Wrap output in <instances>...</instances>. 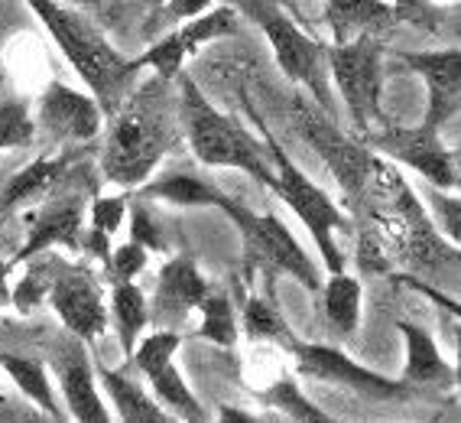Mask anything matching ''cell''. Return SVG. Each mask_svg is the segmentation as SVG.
<instances>
[{"instance_id":"cell-30","label":"cell","mask_w":461,"mask_h":423,"mask_svg":"<svg viewBox=\"0 0 461 423\" xmlns=\"http://www.w3.org/2000/svg\"><path fill=\"white\" fill-rule=\"evenodd\" d=\"M244 329H248V336H254V339H276L289 345V332H286L280 309L273 307V303H267L264 297L248 299V307H244Z\"/></svg>"},{"instance_id":"cell-31","label":"cell","mask_w":461,"mask_h":423,"mask_svg":"<svg viewBox=\"0 0 461 423\" xmlns=\"http://www.w3.org/2000/svg\"><path fill=\"white\" fill-rule=\"evenodd\" d=\"M264 400L267 404H273V407H280V410H286L293 420H325L329 423L331 417L325 414V410H315L309 400L299 394V388L293 382H280V384H273L270 391H264Z\"/></svg>"},{"instance_id":"cell-21","label":"cell","mask_w":461,"mask_h":423,"mask_svg":"<svg viewBox=\"0 0 461 423\" xmlns=\"http://www.w3.org/2000/svg\"><path fill=\"white\" fill-rule=\"evenodd\" d=\"M101 384L107 388L111 400L117 407V417L127 423H166L169 414H166L163 407L157 400L143 394V388L137 382H131L127 374L121 372H111V368H101Z\"/></svg>"},{"instance_id":"cell-27","label":"cell","mask_w":461,"mask_h":423,"mask_svg":"<svg viewBox=\"0 0 461 423\" xmlns=\"http://www.w3.org/2000/svg\"><path fill=\"white\" fill-rule=\"evenodd\" d=\"M198 313H202V329H198V336L214 342V345L230 349L234 339H238V323H234V309H230L228 297H221V293H205L202 303H198Z\"/></svg>"},{"instance_id":"cell-4","label":"cell","mask_w":461,"mask_h":423,"mask_svg":"<svg viewBox=\"0 0 461 423\" xmlns=\"http://www.w3.org/2000/svg\"><path fill=\"white\" fill-rule=\"evenodd\" d=\"M293 121H296V133L309 147L319 153V160L331 170L335 183L341 186V196L348 206H357L361 196L371 186L374 173H377L380 157L374 153L364 141H351L341 127L335 124V117H329L315 101L296 95L293 98Z\"/></svg>"},{"instance_id":"cell-29","label":"cell","mask_w":461,"mask_h":423,"mask_svg":"<svg viewBox=\"0 0 461 423\" xmlns=\"http://www.w3.org/2000/svg\"><path fill=\"white\" fill-rule=\"evenodd\" d=\"M33 133L36 124L23 98H10L0 105V150L26 147L33 141Z\"/></svg>"},{"instance_id":"cell-38","label":"cell","mask_w":461,"mask_h":423,"mask_svg":"<svg viewBox=\"0 0 461 423\" xmlns=\"http://www.w3.org/2000/svg\"><path fill=\"white\" fill-rule=\"evenodd\" d=\"M208 7H212V0H163V4H159V10H163V17L169 20V23H176V20H192Z\"/></svg>"},{"instance_id":"cell-37","label":"cell","mask_w":461,"mask_h":423,"mask_svg":"<svg viewBox=\"0 0 461 423\" xmlns=\"http://www.w3.org/2000/svg\"><path fill=\"white\" fill-rule=\"evenodd\" d=\"M429 202H432V208L438 212V225L445 228V234L458 244V238H461V228H458V199H452L445 189H438V192H432L429 196Z\"/></svg>"},{"instance_id":"cell-32","label":"cell","mask_w":461,"mask_h":423,"mask_svg":"<svg viewBox=\"0 0 461 423\" xmlns=\"http://www.w3.org/2000/svg\"><path fill=\"white\" fill-rule=\"evenodd\" d=\"M107 267L114 280H133L147 267V248L131 241V244H121V248H111V258H107Z\"/></svg>"},{"instance_id":"cell-19","label":"cell","mask_w":461,"mask_h":423,"mask_svg":"<svg viewBox=\"0 0 461 423\" xmlns=\"http://www.w3.org/2000/svg\"><path fill=\"white\" fill-rule=\"evenodd\" d=\"M321 290V309L329 319V329L335 332L338 339H355L357 326H361V283L357 277H348L345 271L329 277Z\"/></svg>"},{"instance_id":"cell-8","label":"cell","mask_w":461,"mask_h":423,"mask_svg":"<svg viewBox=\"0 0 461 423\" xmlns=\"http://www.w3.org/2000/svg\"><path fill=\"white\" fill-rule=\"evenodd\" d=\"M218 208H221L230 222L238 225L250 264L286 271L289 277H296V280L303 283L305 290H312V293L319 290L321 287L319 267L312 264V258L305 254L303 244L293 238V232H289L280 218L270 216V212H264V216H260V212H250L248 206L234 202L230 196H221Z\"/></svg>"},{"instance_id":"cell-17","label":"cell","mask_w":461,"mask_h":423,"mask_svg":"<svg viewBox=\"0 0 461 423\" xmlns=\"http://www.w3.org/2000/svg\"><path fill=\"white\" fill-rule=\"evenodd\" d=\"M325 23L335 42H348L355 36H380L396 20L384 0H325Z\"/></svg>"},{"instance_id":"cell-7","label":"cell","mask_w":461,"mask_h":423,"mask_svg":"<svg viewBox=\"0 0 461 423\" xmlns=\"http://www.w3.org/2000/svg\"><path fill=\"white\" fill-rule=\"evenodd\" d=\"M254 121L260 124V131H264L267 147H270V157H273V163H276V170H273L276 176H273L270 192H276V196H280V199L299 216V222L305 225V232L312 234L315 248L321 251V258H325V264H329L331 274L345 271V254H341L338 244H335L338 228H348L345 216H341L335 202H331L329 196H325V192H321L319 186H315L312 179H309V176H305L303 170L286 157V150L273 141V133L264 127V117L254 115Z\"/></svg>"},{"instance_id":"cell-20","label":"cell","mask_w":461,"mask_h":423,"mask_svg":"<svg viewBox=\"0 0 461 423\" xmlns=\"http://www.w3.org/2000/svg\"><path fill=\"white\" fill-rule=\"evenodd\" d=\"M111 316H114L121 349H124V355L131 358L133 345L140 342L143 329H147V323H149V303L133 280H114V293H111Z\"/></svg>"},{"instance_id":"cell-11","label":"cell","mask_w":461,"mask_h":423,"mask_svg":"<svg viewBox=\"0 0 461 423\" xmlns=\"http://www.w3.org/2000/svg\"><path fill=\"white\" fill-rule=\"evenodd\" d=\"M50 299L56 307L59 319L66 323V329L75 339L95 342L101 339V332L107 329V307L101 297L98 280L88 271L78 267H66L50 280Z\"/></svg>"},{"instance_id":"cell-9","label":"cell","mask_w":461,"mask_h":423,"mask_svg":"<svg viewBox=\"0 0 461 423\" xmlns=\"http://www.w3.org/2000/svg\"><path fill=\"white\" fill-rule=\"evenodd\" d=\"M364 143L374 153H387L400 160L403 166L416 170L422 179L436 186V189L452 192L458 189V166H455L452 150L445 147L438 131H429L426 124L420 127H374L364 133Z\"/></svg>"},{"instance_id":"cell-42","label":"cell","mask_w":461,"mask_h":423,"mask_svg":"<svg viewBox=\"0 0 461 423\" xmlns=\"http://www.w3.org/2000/svg\"><path fill=\"white\" fill-rule=\"evenodd\" d=\"M147 4H149V7H157V10H159V4H163V0H147Z\"/></svg>"},{"instance_id":"cell-13","label":"cell","mask_w":461,"mask_h":423,"mask_svg":"<svg viewBox=\"0 0 461 423\" xmlns=\"http://www.w3.org/2000/svg\"><path fill=\"white\" fill-rule=\"evenodd\" d=\"M400 59L406 62V69L420 75L429 88V108L422 124L429 131H442L445 121L458 117L461 105V52L458 46L436 52H400Z\"/></svg>"},{"instance_id":"cell-24","label":"cell","mask_w":461,"mask_h":423,"mask_svg":"<svg viewBox=\"0 0 461 423\" xmlns=\"http://www.w3.org/2000/svg\"><path fill=\"white\" fill-rule=\"evenodd\" d=\"M0 368L17 382V388L23 391L26 398L33 400L40 410H46L52 420H62V410L56 407L50 374H46V365H42V362L26 358V355H14V352H0Z\"/></svg>"},{"instance_id":"cell-18","label":"cell","mask_w":461,"mask_h":423,"mask_svg":"<svg viewBox=\"0 0 461 423\" xmlns=\"http://www.w3.org/2000/svg\"><path fill=\"white\" fill-rule=\"evenodd\" d=\"M400 336L406 339V372L403 384H452L455 368L445 362V355L438 352L436 339L429 336V329L400 319Z\"/></svg>"},{"instance_id":"cell-6","label":"cell","mask_w":461,"mask_h":423,"mask_svg":"<svg viewBox=\"0 0 461 423\" xmlns=\"http://www.w3.org/2000/svg\"><path fill=\"white\" fill-rule=\"evenodd\" d=\"M240 10L264 30L273 56H276V66L283 69V75H286L289 82L303 85L305 92L312 95L315 105L338 121L335 98H331L329 85L321 82V59H325V50H321L319 42H315L312 36H305L303 30L289 20V14L276 0H244Z\"/></svg>"},{"instance_id":"cell-26","label":"cell","mask_w":461,"mask_h":423,"mask_svg":"<svg viewBox=\"0 0 461 423\" xmlns=\"http://www.w3.org/2000/svg\"><path fill=\"white\" fill-rule=\"evenodd\" d=\"M238 30H240L238 10L230 7V4H224V7H214V10L208 7V10H202L198 17L185 20V26L176 30V33H179L185 52H195L202 42L221 40V36H234Z\"/></svg>"},{"instance_id":"cell-2","label":"cell","mask_w":461,"mask_h":423,"mask_svg":"<svg viewBox=\"0 0 461 423\" xmlns=\"http://www.w3.org/2000/svg\"><path fill=\"white\" fill-rule=\"evenodd\" d=\"M26 7L33 10L40 23L50 30L62 56L72 62V69L82 75L91 88V98L98 101V108L104 117L117 111V105L127 98L133 88V78L140 69L133 66V59L121 56L111 42L101 36V30L82 17L78 10L59 4V0H23Z\"/></svg>"},{"instance_id":"cell-12","label":"cell","mask_w":461,"mask_h":423,"mask_svg":"<svg viewBox=\"0 0 461 423\" xmlns=\"http://www.w3.org/2000/svg\"><path fill=\"white\" fill-rule=\"evenodd\" d=\"M104 111L91 95L68 88L66 82H50L40 98V127L56 143H88L101 133Z\"/></svg>"},{"instance_id":"cell-34","label":"cell","mask_w":461,"mask_h":423,"mask_svg":"<svg viewBox=\"0 0 461 423\" xmlns=\"http://www.w3.org/2000/svg\"><path fill=\"white\" fill-rule=\"evenodd\" d=\"M131 241L143 244L147 251H163V244H166L159 225L153 222V216L143 208V202H133V208H131Z\"/></svg>"},{"instance_id":"cell-36","label":"cell","mask_w":461,"mask_h":423,"mask_svg":"<svg viewBox=\"0 0 461 423\" xmlns=\"http://www.w3.org/2000/svg\"><path fill=\"white\" fill-rule=\"evenodd\" d=\"M393 20L420 26V30H436L438 10L429 0H393Z\"/></svg>"},{"instance_id":"cell-22","label":"cell","mask_w":461,"mask_h":423,"mask_svg":"<svg viewBox=\"0 0 461 423\" xmlns=\"http://www.w3.org/2000/svg\"><path fill=\"white\" fill-rule=\"evenodd\" d=\"M66 170H68V157H42V160H36V163H30L23 173H17L10 179L7 189L0 192V212L17 208L20 202L36 199L42 192H50L52 186L66 176Z\"/></svg>"},{"instance_id":"cell-1","label":"cell","mask_w":461,"mask_h":423,"mask_svg":"<svg viewBox=\"0 0 461 423\" xmlns=\"http://www.w3.org/2000/svg\"><path fill=\"white\" fill-rule=\"evenodd\" d=\"M179 143V108L169 78H147L131 88L111 115V127L101 147V173L114 186H140L159 166V160Z\"/></svg>"},{"instance_id":"cell-35","label":"cell","mask_w":461,"mask_h":423,"mask_svg":"<svg viewBox=\"0 0 461 423\" xmlns=\"http://www.w3.org/2000/svg\"><path fill=\"white\" fill-rule=\"evenodd\" d=\"M50 271H40V267H33L30 274L20 280V287L14 293H10V303H17L20 313H30V309L36 307L42 299V293L50 290Z\"/></svg>"},{"instance_id":"cell-39","label":"cell","mask_w":461,"mask_h":423,"mask_svg":"<svg viewBox=\"0 0 461 423\" xmlns=\"http://www.w3.org/2000/svg\"><path fill=\"white\" fill-rule=\"evenodd\" d=\"M7 264H0V307H7L10 303V290H7Z\"/></svg>"},{"instance_id":"cell-15","label":"cell","mask_w":461,"mask_h":423,"mask_svg":"<svg viewBox=\"0 0 461 423\" xmlns=\"http://www.w3.org/2000/svg\"><path fill=\"white\" fill-rule=\"evenodd\" d=\"M82 208H85L82 196H66V199L42 206L33 222H30V234H26L20 254H14V261H7L10 271L17 264H23V261L42 254L52 244H66L68 251L82 248Z\"/></svg>"},{"instance_id":"cell-5","label":"cell","mask_w":461,"mask_h":423,"mask_svg":"<svg viewBox=\"0 0 461 423\" xmlns=\"http://www.w3.org/2000/svg\"><path fill=\"white\" fill-rule=\"evenodd\" d=\"M335 88L345 101L355 131L371 133L384 124V42L380 36H355L348 42L321 46Z\"/></svg>"},{"instance_id":"cell-23","label":"cell","mask_w":461,"mask_h":423,"mask_svg":"<svg viewBox=\"0 0 461 423\" xmlns=\"http://www.w3.org/2000/svg\"><path fill=\"white\" fill-rule=\"evenodd\" d=\"M143 374H147L153 391H157L159 404L169 407L176 417H182V420H198V423L208 420L205 407H202V400L189 391V384L182 382V374L176 372L173 358H166V362H159V365L147 368Z\"/></svg>"},{"instance_id":"cell-25","label":"cell","mask_w":461,"mask_h":423,"mask_svg":"<svg viewBox=\"0 0 461 423\" xmlns=\"http://www.w3.org/2000/svg\"><path fill=\"white\" fill-rule=\"evenodd\" d=\"M143 192L173 202V206H195V208H208V206L218 208V202L224 196L221 189H214L212 183H205V179H198L192 173H166L163 179L149 183Z\"/></svg>"},{"instance_id":"cell-28","label":"cell","mask_w":461,"mask_h":423,"mask_svg":"<svg viewBox=\"0 0 461 423\" xmlns=\"http://www.w3.org/2000/svg\"><path fill=\"white\" fill-rule=\"evenodd\" d=\"M185 46H182V40H179V33H166L159 42H153L143 56H137L133 59V66L137 69H153V72L159 75V78H169L173 82L176 75L182 72V62H185Z\"/></svg>"},{"instance_id":"cell-14","label":"cell","mask_w":461,"mask_h":423,"mask_svg":"<svg viewBox=\"0 0 461 423\" xmlns=\"http://www.w3.org/2000/svg\"><path fill=\"white\" fill-rule=\"evenodd\" d=\"M205 293L208 283L195 267V261L173 258L159 271L157 297H153V307H149V323L157 329H176L192 309H198Z\"/></svg>"},{"instance_id":"cell-16","label":"cell","mask_w":461,"mask_h":423,"mask_svg":"<svg viewBox=\"0 0 461 423\" xmlns=\"http://www.w3.org/2000/svg\"><path fill=\"white\" fill-rule=\"evenodd\" d=\"M59 382H62V391H66V404L72 410L75 420L82 423H107L111 414H107L104 400H101L98 388H95V374H91L88 355L82 349V339L68 345V352L62 349V358H59Z\"/></svg>"},{"instance_id":"cell-3","label":"cell","mask_w":461,"mask_h":423,"mask_svg":"<svg viewBox=\"0 0 461 423\" xmlns=\"http://www.w3.org/2000/svg\"><path fill=\"white\" fill-rule=\"evenodd\" d=\"M179 78V124L185 127L189 147L205 166H230V170H244L248 176H254L257 183L273 186V170L267 166L260 143L250 137L234 117L221 115L212 101L202 95L189 75H176Z\"/></svg>"},{"instance_id":"cell-10","label":"cell","mask_w":461,"mask_h":423,"mask_svg":"<svg viewBox=\"0 0 461 423\" xmlns=\"http://www.w3.org/2000/svg\"><path fill=\"white\" fill-rule=\"evenodd\" d=\"M289 349H293V355H296L299 374L312 378V382L345 384V388L357 391V394L374 398V400L406 398V391H410V384L390 382V378H384V374H377V372H371V368L351 362L345 352L331 349V345L289 339Z\"/></svg>"},{"instance_id":"cell-41","label":"cell","mask_w":461,"mask_h":423,"mask_svg":"<svg viewBox=\"0 0 461 423\" xmlns=\"http://www.w3.org/2000/svg\"><path fill=\"white\" fill-rule=\"evenodd\" d=\"M224 4H230V7H240V4H244V0H224Z\"/></svg>"},{"instance_id":"cell-40","label":"cell","mask_w":461,"mask_h":423,"mask_svg":"<svg viewBox=\"0 0 461 423\" xmlns=\"http://www.w3.org/2000/svg\"><path fill=\"white\" fill-rule=\"evenodd\" d=\"M66 4H72V7H88V10H101L107 4V0H66Z\"/></svg>"},{"instance_id":"cell-33","label":"cell","mask_w":461,"mask_h":423,"mask_svg":"<svg viewBox=\"0 0 461 423\" xmlns=\"http://www.w3.org/2000/svg\"><path fill=\"white\" fill-rule=\"evenodd\" d=\"M127 202L121 196H104V199L91 202V228L101 234H114L124 222Z\"/></svg>"}]
</instances>
